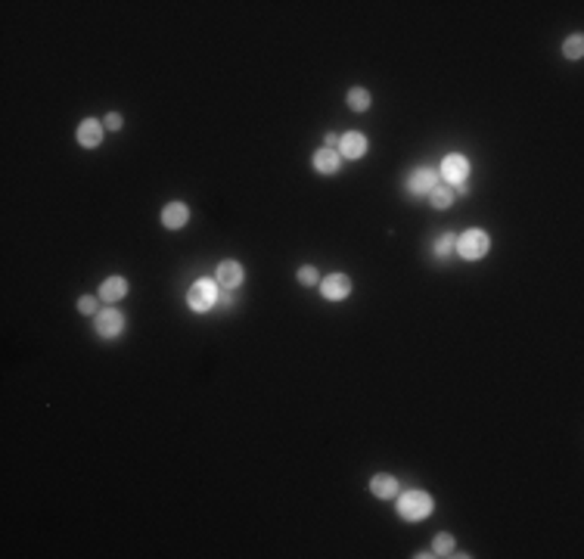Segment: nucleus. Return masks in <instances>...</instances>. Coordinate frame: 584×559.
<instances>
[{
    "label": "nucleus",
    "mask_w": 584,
    "mask_h": 559,
    "mask_svg": "<svg viewBox=\"0 0 584 559\" xmlns=\"http://www.w3.org/2000/svg\"><path fill=\"white\" fill-rule=\"evenodd\" d=\"M432 497H429L426 491H405V494H398V503H395V510H398L401 519H407V522H419V519H426V516H432Z\"/></svg>",
    "instance_id": "1"
},
{
    "label": "nucleus",
    "mask_w": 584,
    "mask_h": 559,
    "mask_svg": "<svg viewBox=\"0 0 584 559\" xmlns=\"http://www.w3.org/2000/svg\"><path fill=\"white\" fill-rule=\"evenodd\" d=\"M454 249H457V255L463 258V261H479V258H485L488 249H491V236H488L485 230H479V227H469L457 236Z\"/></svg>",
    "instance_id": "2"
},
{
    "label": "nucleus",
    "mask_w": 584,
    "mask_h": 559,
    "mask_svg": "<svg viewBox=\"0 0 584 559\" xmlns=\"http://www.w3.org/2000/svg\"><path fill=\"white\" fill-rule=\"evenodd\" d=\"M214 305H218V283L212 277L196 280L193 286L187 289V308H190V311L205 314V311H212Z\"/></svg>",
    "instance_id": "3"
},
{
    "label": "nucleus",
    "mask_w": 584,
    "mask_h": 559,
    "mask_svg": "<svg viewBox=\"0 0 584 559\" xmlns=\"http://www.w3.org/2000/svg\"><path fill=\"white\" fill-rule=\"evenodd\" d=\"M469 171H472V168H469V159L460 156V152H451V156L442 159V177L451 180L454 187H466Z\"/></svg>",
    "instance_id": "4"
},
{
    "label": "nucleus",
    "mask_w": 584,
    "mask_h": 559,
    "mask_svg": "<svg viewBox=\"0 0 584 559\" xmlns=\"http://www.w3.org/2000/svg\"><path fill=\"white\" fill-rule=\"evenodd\" d=\"M320 292L326 302H345L351 296V277L348 273H330L320 280Z\"/></svg>",
    "instance_id": "5"
},
{
    "label": "nucleus",
    "mask_w": 584,
    "mask_h": 559,
    "mask_svg": "<svg viewBox=\"0 0 584 559\" xmlns=\"http://www.w3.org/2000/svg\"><path fill=\"white\" fill-rule=\"evenodd\" d=\"M97 333L103 339H118L125 333V314L115 311V308H106V311L97 314Z\"/></svg>",
    "instance_id": "6"
},
{
    "label": "nucleus",
    "mask_w": 584,
    "mask_h": 559,
    "mask_svg": "<svg viewBox=\"0 0 584 559\" xmlns=\"http://www.w3.org/2000/svg\"><path fill=\"white\" fill-rule=\"evenodd\" d=\"M214 280L224 289H239L246 280V271H243V264H236V261H221L218 271H214Z\"/></svg>",
    "instance_id": "7"
},
{
    "label": "nucleus",
    "mask_w": 584,
    "mask_h": 559,
    "mask_svg": "<svg viewBox=\"0 0 584 559\" xmlns=\"http://www.w3.org/2000/svg\"><path fill=\"white\" fill-rule=\"evenodd\" d=\"M336 152H339V156H345V159H360V156H367V137L360 134V131L342 134V137H339Z\"/></svg>",
    "instance_id": "8"
},
{
    "label": "nucleus",
    "mask_w": 584,
    "mask_h": 559,
    "mask_svg": "<svg viewBox=\"0 0 584 559\" xmlns=\"http://www.w3.org/2000/svg\"><path fill=\"white\" fill-rule=\"evenodd\" d=\"M438 187V171L435 168H417L414 174L407 177V190L414 196H423V193H432Z\"/></svg>",
    "instance_id": "9"
},
{
    "label": "nucleus",
    "mask_w": 584,
    "mask_h": 559,
    "mask_svg": "<svg viewBox=\"0 0 584 559\" xmlns=\"http://www.w3.org/2000/svg\"><path fill=\"white\" fill-rule=\"evenodd\" d=\"M103 134H106V125L100 122V118H84V122L78 125V143L84 146V150H93V146L103 143Z\"/></svg>",
    "instance_id": "10"
},
{
    "label": "nucleus",
    "mask_w": 584,
    "mask_h": 559,
    "mask_svg": "<svg viewBox=\"0 0 584 559\" xmlns=\"http://www.w3.org/2000/svg\"><path fill=\"white\" fill-rule=\"evenodd\" d=\"M311 165H314L317 174H336L339 165H342V156H339L336 150H330V146H323V150H317V152H314Z\"/></svg>",
    "instance_id": "11"
},
{
    "label": "nucleus",
    "mask_w": 584,
    "mask_h": 559,
    "mask_svg": "<svg viewBox=\"0 0 584 559\" xmlns=\"http://www.w3.org/2000/svg\"><path fill=\"white\" fill-rule=\"evenodd\" d=\"M187 221H190V209H187L184 202H168L165 209H162V224H165L168 230H180Z\"/></svg>",
    "instance_id": "12"
},
{
    "label": "nucleus",
    "mask_w": 584,
    "mask_h": 559,
    "mask_svg": "<svg viewBox=\"0 0 584 559\" xmlns=\"http://www.w3.org/2000/svg\"><path fill=\"white\" fill-rule=\"evenodd\" d=\"M127 296V280L125 277H106L100 286V298L109 305H118Z\"/></svg>",
    "instance_id": "13"
},
{
    "label": "nucleus",
    "mask_w": 584,
    "mask_h": 559,
    "mask_svg": "<svg viewBox=\"0 0 584 559\" xmlns=\"http://www.w3.org/2000/svg\"><path fill=\"white\" fill-rule=\"evenodd\" d=\"M370 491H373V497L392 501V497H398V479L389 476V472H380V476L370 479Z\"/></svg>",
    "instance_id": "14"
},
{
    "label": "nucleus",
    "mask_w": 584,
    "mask_h": 559,
    "mask_svg": "<svg viewBox=\"0 0 584 559\" xmlns=\"http://www.w3.org/2000/svg\"><path fill=\"white\" fill-rule=\"evenodd\" d=\"M345 103L355 112H367L373 106V97H370V90H364V88H351L348 90V97H345Z\"/></svg>",
    "instance_id": "15"
},
{
    "label": "nucleus",
    "mask_w": 584,
    "mask_h": 559,
    "mask_svg": "<svg viewBox=\"0 0 584 559\" xmlns=\"http://www.w3.org/2000/svg\"><path fill=\"white\" fill-rule=\"evenodd\" d=\"M429 202H432V209H438V211L451 209V202H454V190H451V187H442V184H438L435 190L429 193Z\"/></svg>",
    "instance_id": "16"
},
{
    "label": "nucleus",
    "mask_w": 584,
    "mask_h": 559,
    "mask_svg": "<svg viewBox=\"0 0 584 559\" xmlns=\"http://www.w3.org/2000/svg\"><path fill=\"white\" fill-rule=\"evenodd\" d=\"M563 56H569V59H581L584 56V38L581 34H572L569 41L563 44Z\"/></svg>",
    "instance_id": "17"
},
{
    "label": "nucleus",
    "mask_w": 584,
    "mask_h": 559,
    "mask_svg": "<svg viewBox=\"0 0 584 559\" xmlns=\"http://www.w3.org/2000/svg\"><path fill=\"white\" fill-rule=\"evenodd\" d=\"M454 243H457V236L442 234V236L435 239V246H432V249H435V255H438V258H448V255L454 252Z\"/></svg>",
    "instance_id": "18"
},
{
    "label": "nucleus",
    "mask_w": 584,
    "mask_h": 559,
    "mask_svg": "<svg viewBox=\"0 0 584 559\" xmlns=\"http://www.w3.org/2000/svg\"><path fill=\"white\" fill-rule=\"evenodd\" d=\"M298 283L302 286H317V280H320V273H317V268H311V264H305V268H298Z\"/></svg>",
    "instance_id": "19"
},
{
    "label": "nucleus",
    "mask_w": 584,
    "mask_h": 559,
    "mask_svg": "<svg viewBox=\"0 0 584 559\" xmlns=\"http://www.w3.org/2000/svg\"><path fill=\"white\" fill-rule=\"evenodd\" d=\"M432 550H435V556H448L451 550H454V538H451V535H438L435 544H432Z\"/></svg>",
    "instance_id": "20"
},
{
    "label": "nucleus",
    "mask_w": 584,
    "mask_h": 559,
    "mask_svg": "<svg viewBox=\"0 0 584 559\" xmlns=\"http://www.w3.org/2000/svg\"><path fill=\"white\" fill-rule=\"evenodd\" d=\"M103 125H106V131H122V127H125V118L122 115H118V112H109V115L106 118H103Z\"/></svg>",
    "instance_id": "21"
},
{
    "label": "nucleus",
    "mask_w": 584,
    "mask_h": 559,
    "mask_svg": "<svg viewBox=\"0 0 584 559\" xmlns=\"http://www.w3.org/2000/svg\"><path fill=\"white\" fill-rule=\"evenodd\" d=\"M78 311L81 314H93V311H97V298H93V296H81L78 298Z\"/></svg>",
    "instance_id": "22"
},
{
    "label": "nucleus",
    "mask_w": 584,
    "mask_h": 559,
    "mask_svg": "<svg viewBox=\"0 0 584 559\" xmlns=\"http://www.w3.org/2000/svg\"><path fill=\"white\" fill-rule=\"evenodd\" d=\"M326 146H330V150H336V146H339V137H336V134H326Z\"/></svg>",
    "instance_id": "23"
}]
</instances>
